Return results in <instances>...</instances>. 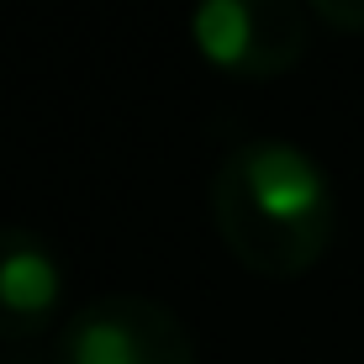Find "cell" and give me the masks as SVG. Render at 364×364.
Masks as SVG:
<instances>
[{
  "mask_svg": "<svg viewBox=\"0 0 364 364\" xmlns=\"http://www.w3.org/2000/svg\"><path fill=\"white\" fill-rule=\"evenodd\" d=\"M306 6L333 32H364V0H306Z\"/></svg>",
  "mask_w": 364,
  "mask_h": 364,
  "instance_id": "5",
  "label": "cell"
},
{
  "mask_svg": "<svg viewBox=\"0 0 364 364\" xmlns=\"http://www.w3.org/2000/svg\"><path fill=\"white\" fill-rule=\"evenodd\" d=\"M191 43L217 74L280 80L306 58L311 6L306 0H196Z\"/></svg>",
  "mask_w": 364,
  "mask_h": 364,
  "instance_id": "2",
  "label": "cell"
},
{
  "mask_svg": "<svg viewBox=\"0 0 364 364\" xmlns=\"http://www.w3.org/2000/svg\"><path fill=\"white\" fill-rule=\"evenodd\" d=\"M211 222L248 274L296 280L333 248L338 196L301 143L248 137L211 174Z\"/></svg>",
  "mask_w": 364,
  "mask_h": 364,
  "instance_id": "1",
  "label": "cell"
},
{
  "mask_svg": "<svg viewBox=\"0 0 364 364\" xmlns=\"http://www.w3.org/2000/svg\"><path fill=\"white\" fill-rule=\"evenodd\" d=\"M64 311V254L32 228H0V343H32Z\"/></svg>",
  "mask_w": 364,
  "mask_h": 364,
  "instance_id": "4",
  "label": "cell"
},
{
  "mask_svg": "<svg viewBox=\"0 0 364 364\" xmlns=\"http://www.w3.org/2000/svg\"><path fill=\"white\" fill-rule=\"evenodd\" d=\"M58 364H196V333L154 296H95L58 333Z\"/></svg>",
  "mask_w": 364,
  "mask_h": 364,
  "instance_id": "3",
  "label": "cell"
}]
</instances>
